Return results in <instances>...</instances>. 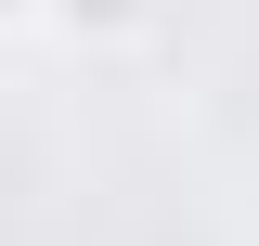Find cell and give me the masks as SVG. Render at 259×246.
<instances>
[{
  "label": "cell",
  "mask_w": 259,
  "mask_h": 246,
  "mask_svg": "<svg viewBox=\"0 0 259 246\" xmlns=\"http://www.w3.org/2000/svg\"><path fill=\"white\" fill-rule=\"evenodd\" d=\"M156 13L168 0H39V26L78 39V52H130V39H156Z\"/></svg>",
  "instance_id": "obj_1"
},
{
  "label": "cell",
  "mask_w": 259,
  "mask_h": 246,
  "mask_svg": "<svg viewBox=\"0 0 259 246\" xmlns=\"http://www.w3.org/2000/svg\"><path fill=\"white\" fill-rule=\"evenodd\" d=\"M26 26H39V0H0V39H26Z\"/></svg>",
  "instance_id": "obj_2"
}]
</instances>
